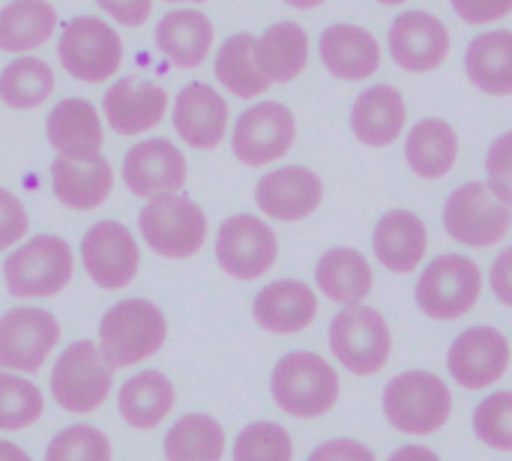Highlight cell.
I'll list each match as a JSON object with an SVG mask.
<instances>
[{
  "mask_svg": "<svg viewBox=\"0 0 512 461\" xmlns=\"http://www.w3.org/2000/svg\"><path fill=\"white\" fill-rule=\"evenodd\" d=\"M138 231L159 258L186 261L207 243V213L180 192L156 195L141 207Z\"/></svg>",
  "mask_w": 512,
  "mask_h": 461,
  "instance_id": "cell-6",
  "label": "cell"
},
{
  "mask_svg": "<svg viewBox=\"0 0 512 461\" xmlns=\"http://www.w3.org/2000/svg\"><path fill=\"white\" fill-rule=\"evenodd\" d=\"M168 318L165 312L141 297L114 303L99 321V351L111 369H129L165 348Z\"/></svg>",
  "mask_w": 512,
  "mask_h": 461,
  "instance_id": "cell-2",
  "label": "cell"
},
{
  "mask_svg": "<svg viewBox=\"0 0 512 461\" xmlns=\"http://www.w3.org/2000/svg\"><path fill=\"white\" fill-rule=\"evenodd\" d=\"M330 351L339 366L357 378L378 375L393 354V330L387 318L372 306H345L330 321Z\"/></svg>",
  "mask_w": 512,
  "mask_h": 461,
  "instance_id": "cell-7",
  "label": "cell"
},
{
  "mask_svg": "<svg viewBox=\"0 0 512 461\" xmlns=\"http://www.w3.org/2000/svg\"><path fill=\"white\" fill-rule=\"evenodd\" d=\"M216 264L237 282L264 279L279 261V237L255 213H234L216 231Z\"/></svg>",
  "mask_w": 512,
  "mask_h": 461,
  "instance_id": "cell-11",
  "label": "cell"
},
{
  "mask_svg": "<svg viewBox=\"0 0 512 461\" xmlns=\"http://www.w3.org/2000/svg\"><path fill=\"white\" fill-rule=\"evenodd\" d=\"M405 123H408L405 96L390 84L366 87L354 99L351 117H348V126H351L354 138L363 147H372V150L390 147L405 132Z\"/></svg>",
  "mask_w": 512,
  "mask_h": 461,
  "instance_id": "cell-26",
  "label": "cell"
},
{
  "mask_svg": "<svg viewBox=\"0 0 512 461\" xmlns=\"http://www.w3.org/2000/svg\"><path fill=\"white\" fill-rule=\"evenodd\" d=\"M168 111V90L141 75H123L111 81L102 93V117L123 138H135L156 129Z\"/></svg>",
  "mask_w": 512,
  "mask_h": 461,
  "instance_id": "cell-17",
  "label": "cell"
},
{
  "mask_svg": "<svg viewBox=\"0 0 512 461\" xmlns=\"http://www.w3.org/2000/svg\"><path fill=\"white\" fill-rule=\"evenodd\" d=\"M387 51L393 63L411 75L435 72L450 57V30L432 12L408 9L396 15L387 30Z\"/></svg>",
  "mask_w": 512,
  "mask_h": 461,
  "instance_id": "cell-16",
  "label": "cell"
},
{
  "mask_svg": "<svg viewBox=\"0 0 512 461\" xmlns=\"http://www.w3.org/2000/svg\"><path fill=\"white\" fill-rule=\"evenodd\" d=\"M60 342V321L39 306H15L0 318V369L33 375Z\"/></svg>",
  "mask_w": 512,
  "mask_h": 461,
  "instance_id": "cell-14",
  "label": "cell"
},
{
  "mask_svg": "<svg viewBox=\"0 0 512 461\" xmlns=\"http://www.w3.org/2000/svg\"><path fill=\"white\" fill-rule=\"evenodd\" d=\"M57 75L51 63L33 54H21L0 72V102L12 111H36L51 99Z\"/></svg>",
  "mask_w": 512,
  "mask_h": 461,
  "instance_id": "cell-35",
  "label": "cell"
},
{
  "mask_svg": "<svg viewBox=\"0 0 512 461\" xmlns=\"http://www.w3.org/2000/svg\"><path fill=\"white\" fill-rule=\"evenodd\" d=\"M483 294V270L468 255H438L420 273L414 300L420 312L432 321H459L465 318Z\"/></svg>",
  "mask_w": 512,
  "mask_h": 461,
  "instance_id": "cell-8",
  "label": "cell"
},
{
  "mask_svg": "<svg viewBox=\"0 0 512 461\" xmlns=\"http://www.w3.org/2000/svg\"><path fill=\"white\" fill-rule=\"evenodd\" d=\"M381 408L387 423L402 435H435L450 423L453 393L441 375L432 372H402L387 381Z\"/></svg>",
  "mask_w": 512,
  "mask_h": 461,
  "instance_id": "cell-4",
  "label": "cell"
},
{
  "mask_svg": "<svg viewBox=\"0 0 512 461\" xmlns=\"http://www.w3.org/2000/svg\"><path fill=\"white\" fill-rule=\"evenodd\" d=\"M114 450L111 441L102 429L90 426V423H75L60 429L48 450H45V461H111Z\"/></svg>",
  "mask_w": 512,
  "mask_h": 461,
  "instance_id": "cell-38",
  "label": "cell"
},
{
  "mask_svg": "<svg viewBox=\"0 0 512 461\" xmlns=\"http://www.w3.org/2000/svg\"><path fill=\"white\" fill-rule=\"evenodd\" d=\"M315 285L330 303H339L345 309V306H360L372 294L375 273L360 249L333 246L315 264Z\"/></svg>",
  "mask_w": 512,
  "mask_h": 461,
  "instance_id": "cell-28",
  "label": "cell"
},
{
  "mask_svg": "<svg viewBox=\"0 0 512 461\" xmlns=\"http://www.w3.org/2000/svg\"><path fill=\"white\" fill-rule=\"evenodd\" d=\"M444 231L468 246V249H489L510 234L512 207L504 204L489 183L468 180L456 186L444 204Z\"/></svg>",
  "mask_w": 512,
  "mask_h": 461,
  "instance_id": "cell-10",
  "label": "cell"
},
{
  "mask_svg": "<svg viewBox=\"0 0 512 461\" xmlns=\"http://www.w3.org/2000/svg\"><path fill=\"white\" fill-rule=\"evenodd\" d=\"M123 39L102 15H75L60 27L57 57L69 78L81 84H105L123 66Z\"/></svg>",
  "mask_w": 512,
  "mask_h": 461,
  "instance_id": "cell-5",
  "label": "cell"
},
{
  "mask_svg": "<svg viewBox=\"0 0 512 461\" xmlns=\"http://www.w3.org/2000/svg\"><path fill=\"white\" fill-rule=\"evenodd\" d=\"M114 189V168L99 156L69 159L57 156L51 162V192L69 210H96L108 201Z\"/></svg>",
  "mask_w": 512,
  "mask_h": 461,
  "instance_id": "cell-27",
  "label": "cell"
},
{
  "mask_svg": "<svg viewBox=\"0 0 512 461\" xmlns=\"http://www.w3.org/2000/svg\"><path fill=\"white\" fill-rule=\"evenodd\" d=\"M318 54L324 69L339 81H369L381 69V42L369 27L336 21L321 30Z\"/></svg>",
  "mask_w": 512,
  "mask_h": 461,
  "instance_id": "cell-21",
  "label": "cell"
},
{
  "mask_svg": "<svg viewBox=\"0 0 512 461\" xmlns=\"http://www.w3.org/2000/svg\"><path fill=\"white\" fill-rule=\"evenodd\" d=\"M387 461H441V456L429 447H420V444H405L399 450H393V456Z\"/></svg>",
  "mask_w": 512,
  "mask_h": 461,
  "instance_id": "cell-47",
  "label": "cell"
},
{
  "mask_svg": "<svg viewBox=\"0 0 512 461\" xmlns=\"http://www.w3.org/2000/svg\"><path fill=\"white\" fill-rule=\"evenodd\" d=\"M96 6L120 27H141L153 15V0H96Z\"/></svg>",
  "mask_w": 512,
  "mask_h": 461,
  "instance_id": "cell-45",
  "label": "cell"
},
{
  "mask_svg": "<svg viewBox=\"0 0 512 461\" xmlns=\"http://www.w3.org/2000/svg\"><path fill=\"white\" fill-rule=\"evenodd\" d=\"M165 461H222L225 429L210 414H186L165 432Z\"/></svg>",
  "mask_w": 512,
  "mask_h": 461,
  "instance_id": "cell-36",
  "label": "cell"
},
{
  "mask_svg": "<svg viewBox=\"0 0 512 461\" xmlns=\"http://www.w3.org/2000/svg\"><path fill=\"white\" fill-rule=\"evenodd\" d=\"M45 414L42 390L12 372L0 369V432H24Z\"/></svg>",
  "mask_w": 512,
  "mask_h": 461,
  "instance_id": "cell-37",
  "label": "cell"
},
{
  "mask_svg": "<svg viewBox=\"0 0 512 461\" xmlns=\"http://www.w3.org/2000/svg\"><path fill=\"white\" fill-rule=\"evenodd\" d=\"M486 174L492 192L512 207V132H504L492 141L486 153Z\"/></svg>",
  "mask_w": 512,
  "mask_h": 461,
  "instance_id": "cell-41",
  "label": "cell"
},
{
  "mask_svg": "<svg viewBox=\"0 0 512 461\" xmlns=\"http://www.w3.org/2000/svg\"><path fill=\"white\" fill-rule=\"evenodd\" d=\"M426 249H429V231L414 210L393 207L378 219L372 231V252L378 264L390 273L399 276L414 273L426 258Z\"/></svg>",
  "mask_w": 512,
  "mask_h": 461,
  "instance_id": "cell-24",
  "label": "cell"
},
{
  "mask_svg": "<svg viewBox=\"0 0 512 461\" xmlns=\"http://www.w3.org/2000/svg\"><path fill=\"white\" fill-rule=\"evenodd\" d=\"M213 39H216L213 21L192 6H177L165 12L153 30V42L159 54L174 69H198L201 63H207L213 51Z\"/></svg>",
  "mask_w": 512,
  "mask_h": 461,
  "instance_id": "cell-23",
  "label": "cell"
},
{
  "mask_svg": "<svg viewBox=\"0 0 512 461\" xmlns=\"http://www.w3.org/2000/svg\"><path fill=\"white\" fill-rule=\"evenodd\" d=\"M111 387L114 369L90 339L72 342L51 369V396L66 414L75 417L102 408V402L111 396Z\"/></svg>",
  "mask_w": 512,
  "mask_h": 461,
  "instance_id": "cell-9",
  "label": "cell"
},
{
  "mask_svg": "<svg viewBox=\"0 0 512 461\" xmlns=\"http://www.w3.org/2000/svg\"><path fill=\"white\" fill-rule=\"evenodd\" d=\"M252 318L261 330L276 336L303 333L318 318V294L300 279H276L255 294Z\"/></svg>",
  "mask_w": 512,
  "mask_h": 461,
  "instance_id": "cell-22",
  "label": "cell"
},
{
  "mask_svg": "<svg viewBox=\"0 0 512 461\" xmlns=\"http://www.w3.org/2000/svg\"><path fill=\"white\" fill-rule=\"evenodd\" d=\"M375 3H381V6H402V3H408V0H375Z\"/></svg>",
  "mask_w": 512,
  "mask_h": 461,
  "instance_id": "cell-51",
  "label": "cell"
},
{
  "mask_svg": "<svg viewBox=\"0 0 512 461\" xmlns=\"http://www.w3.org/2000/svg\"><path fill=\"white\" fill-rule=\"evenodd\" d=\"M165 3H177V6H198V3H207V0H165Z\"/></svg>",
  "mask_w": 512,
  "mask_h": 461,
  "instance_id": "cell-50",
  "label": "cell"
},
{
  "mask_svg": "<svg viewBox=\"0 0 512 461\" xmlns=\"http://www.w3.org/2000/svg\"><path fill=\"white\" fill-rule=\"evenodd\" d=\"M213 75L237 99H258L273 87L255 63V36L252 33H234L216 48Z\"/></svg>",
  "mask_w": 512,
  "mask_h": 461,
  "instance_id": "cell-34",
  "label": "cell"
},
{
  "mask_svg": "<svg viewBox=\"0 0 512 461\" xmlns=\"http://www.w3.org/2000/svg\"><path fill=\"white\" fill-rule=\"evenodd\" d=\"M255 204L273 222H303L324 204V183L306 165H279L255 183Z\"/></svg>",
  "mask_w": 512,
  "mask_h": 461,
  "instance_id": "cell-19",
  "label": "cell"
},
{
  "mask_svg": "<svg viewBox=\"0 0 512 461\" xmlns=\"http://www.w3.org/2000/svg\"><path fill=\"white\" fill-rule=\"evenodd\" d=\"M255 63L270 84H288L309 63V33L297 21H273L255 36Z\"/></svg>",
  "mask_w": 512,
  "mask_h": 461,
  "instance_id": "cell-30",
  "label": "cell"
},
{
  "mask_svg": "<svg viewBox=\"0 0 512 461\" xmlns=\"http://www.w3.org/2000/svg\"><path fill=\"white\" fill-rule=\"evenodd\" d=\"M45 135H48V144L57 150V156H69V159L99 156L105 144L102 117L93 108V102L81 96H66L48 111Z\"/></svg>",
  "mask_w": 512,
  "mask_h": 461,
  "instance_id": "cell-25",
  "label": "cell"
},
{
  "mask_svg": "<svg viewBox=\"0 0 512 461\" xmlns=\"http://www.w3.org/2000/svg\"><path fill=\"white\" fill-rule=\"evenodd\" d=\"M30 231V216L27 207L21 204L18 195L0 186V252L18 246Z\"/></svg>",
  "mask_w": 512,
  "mask_h": 461,
  "instance_id": "cell-42",
  "label": "cell"
},
{
  "mask_svg": "<svg viewBox=\"0 0 512 461\" xmlns=\"http://www.w3.org/2000/svg\"><path fill=\"white\" fill-rule=\"evenodd\" d=\"M297 141V117L285 102L261 99L249 105L231 129V153L249 165L264 168L291 153Z\"/></svg>",
  "mask_w": 512,
  "mask_h": 461,
  "instance_id": "cell-12",
  "label": "cell"
},
{
  "mask_svg": "<svg viewBox=\"0 0 512 461\" xmlns=\"http://www.w3.org/2000/svg\"><path fill=\"white\" fill-rule=\"evenodd\" d=\"M512 363L510 339L498 327H468L459 333L447 351V372L450 378L471 393L495 387Z\"/></svg>",
  "mask_w": 512,
  "mask_h": 461,
  "instance_id": "cell-15",
  "label": "cell"
},
{
  "mask_svg": "<svg viewBox=\"0 0 512 461\" xmlns=\"http://www.w3.org/2000/svg\"><path fill=\"white\" fill-rule=\"evenodd\" d=\"M0 461H33L18 444L12 441H0Z\"/></svg>",
  "mask_w": 512,
  "mask_h": 461,
  "instance_id": "cell-48",
  "label": "cell"
},
{
  "mask_svg": "<svg viewBox=\"0 0 512 461\" xmlns=\"http://www.w3.org/2000/svg\"><path fill=\"white\" fill-rule=\"evenodd\" d=\"M306 461H378L375 453L357 438H333L315 447Z\"/></svg>",
  "mask_w": 512,
  "mask_h": 461,
  "instance_id": "cell-44",
  "label": "cell"
},
{
  "mask_svg": "<svg viewBox=\"0 0 512 461\" xmlns=\"http://www.w3.org/2000/svg\"><path fill=\"white\" fill-rule=\"evenodd\" d=\"M75 252L57 234H36L15 246L3 261V282L15 300H48L69 288Z\"/></svg>",
  "mask_w": 512,
  "mask_h": 461,
  "instance_id": "cell-3",
  "label": "cell"
},
{
  "mask_svg": "<svg viewBox=\"0 0 512 461\" xmlns=\"http://www.w3.org/2000/svg\"><path fill=\"white\" fill-rule=\"evenodd\" d=\"M453 12L465 21V24H495L512 15V0H450Z\"/></svg>",
  "mask_w": 512,
  "mask_h": 461,
  "instance_id": "cell-43",
  "label": "cell"
},
{
  "mask_svg": "<svg viewBox=\"0 0 512 461\" xmlns=\"http://www.w3.org/2000/svg\"><path fill=\"white\" fill-rule=\"evenodd\" d=\"M342 381L339 372L312 351L285 354L270 375L273 402L297 420H321L339 402Z\"/></svg>",
  "mask_w": 512,
  "mask_h": 461,
  "instance_id": "cell-1",
  "label": "cell"
},
{
  "mask_svg": "<svg viewBox=\"0 0 512 461\" xmlns=\"http://www.w3.org/2000/svg\"><path fill=\"white\" fill-rule=\"evenodd\" d=\"M57 33V6L51 0H9L0 6V51L30 54Z\"/></svg>",
  "mask_w": 512,
  "mask_h": 461,
  "instance_id": "cell-32",
  "label": "cell"
},
{
  "mask_svg": "<svg viewBox=\"0 0 512 461\" xmlns=\"http://www.w3.org/2000/svg\"><path fill=\"white\" fill-rule=\"evenodd\" d=\"M474 435L498 450L512 453V390H495L474 408Z\"/></svg>",
  "mask_w": 512,
  "mask_h": 461,
  "instance_id": "cell-40",
  "label": "cell"
},
{
  "mask_svg": "<svg viewBox=\"0 0 512 461\" xmlns=\"http://www.w3.org/2000/svg\"><path fill=\"white\" fill-rule=\"evenodd\" d=\"M174 405H177V390L156 369L132 375L117 390V411H120L123 423H129L132 429H141V432H150L159 423H165V417L174 411Z\"/></svg>",
  "mask_w": 512,
  "mask_h": 461,
  "instance_id": "cell-31",
  "label": "cell"
},
{
  "mask_svg": "<svg viewBox=\"0 0 512 461\" xmlns=\"http://www.w3.org/2000/svg\"><path fill=\"white\" fill-rule=\"evenodd\" d=\"M405 159L420 180H444L459 159V132L444 117H423L405 138Z\"/></svg>",
  "mask_w": 512,
  "mask_h": 461,
  "instance_id": "cell-29",
  "label": "cell"
},
{
  "mask_svg": "<svg viewBox=\"0 0 512 461\" xmlns=\"http://www.w3.org/2000/svg\"><path fill=\"white\" fill-rule=\"evenodd\" d=\"M81 267L102 291H120L135 282L141 270V249L123 222H93L81 237Z\"/></svg>",
  "mask_w": 512,
  "mask_h": 461,
  "instance_id": "cell-13",
  "label": "cell"
},
{
  "mask_svg": "<svg viewBox=\"0 0 512 461\" xmlns=\"http://www.w3.org/2000/svg\"><path fill=\"white\" fill-rule=\"evenodd\" d=\"M489 288L498 297V303H504L507 309H512V246H507L495 258V264L489 270Z\"/></svg>",
  "mask_w": 512,
  "mask_h": 461,
  "instance_id": "cell-46",
  "label": "cell"
},
{
  "mask_svg": "<svg viewBox=\"0 0 512 461\" xmlns=\"http://www.w3.org/2000/svg\"><path fill=\"white\" fill-rule=\"evenodd\" d=\"M120 177L126 189L138 198H156L180 192L189 177V162L183 150L168 138H144L132 144L123 156Z\"/></svg>",
  "mask_w": 512,
  "mask_h": 461,
  "instance_id": "cell-18",
  "label": "cell"
},
{
  "mask_svg": "<svg viewBox=\"0 0 512 461\" xmlns=\"http://www.w3.org/2000/svg\"><path fill=\"white\" fill-rule=\"evenodd\" d=\"M171 123L180 141L189 144L192 150H216L228 135L231 108L216 87L192 81L180 87V93L174 96Z\"/></svg>",
  "mask_w": 512,
  "mask_h": 461,
  "instance_id": "cell-20",
  "label": "cell"
},
{
  "mask_svg": "<svg viewBox=\"0 0 512 461\" xmlns=\"http://www.w3.org/2000/svg\"><path fill=\"white\" fill-rule=\"evenodd\" d=\"M291 9H300V12H312V9H318V6H324L327 0H285Z\"/></svg>",
  "mask_w": 512,
  "mask_h": 461,
  "instance_id": "cell-49",
  "label": "cell"
},
{
  "mask_svg": "<svg viewBox=\"0 0 512 461\" xmlns=\"http://www.w3.org/2000/svg\"><path fill=\"white\" fill-rule=\"evenodd\" d=\"M465 75L489 96H512V30L477 33L465 48Z\"/></svg>",
  "mask_w": 512,
  "mask_h": 461,
  "instance_id": "cell-33",
  "label": "cell"
},
{
  "mask_svg": "<svg viewBox=\"0 0 512 461\" xmlns=\"http://www.w3.org/2000/svg\"><path fill=\"white\" fill-rule=\"evenodd\" d=\"M234 461H294L291 435L270 420L249 423L234 441Z\"/></svg>",
  "mask_w": 512,
  "mask_h": 461,
  "instance_id": "cell-39",
  "label": "cell"
}]
</instances>
